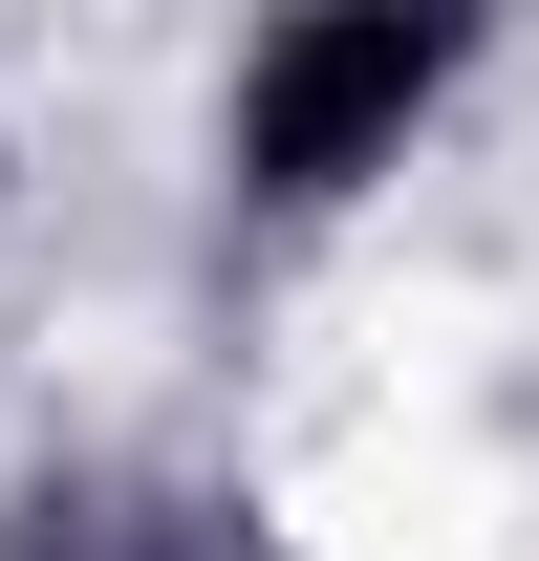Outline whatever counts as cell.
Here are the masks:
<instances>
[{
	"instance_id": "cell-1",
	"label": "cell",
	"mask_w": 539,
	"mask_h": 561,
	"mask_svg": "<svg viewBox=\"0 0 539 561\" xmlns=\"http://www.w3.org/2000/svg\"><path fill=\"white\" fill-rule=\"evenodd\" d=\"M454 44H474V0H302L260 66H238V173H260L280 216L345 195V173H389V151L432 130Z\"/></svg>"
},
{
	"instance_id": "cell-2",
	"label": "cell",
	"mask_w": 539,
	"mask_h": 561,
	"mask_svg": "<svg viewBox=\"0 0 539 561\" xmlns=\"http://www.w3.org/2000/svg\"><path fill=\"white\" fill-rule=\"evenodd\" d=\"M0 561H216V518H173V496H130V476H44Z\"/></svg>"
}]
</instances>
